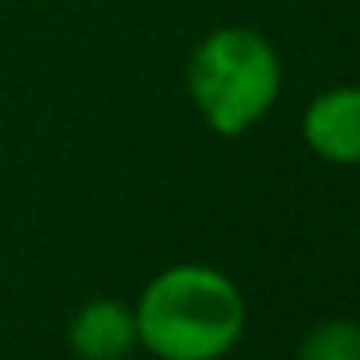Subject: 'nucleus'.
Wrapping results in <instances>:
<instances>
[{"mask_svg": "<svg viewBox=\"0 0 360 360\" xmlns=\"http://www.w3.org/2000/svg\"><path fill=\"white\" fill-rule=\"evenodd\" d=\"M136 341L159 360H221L244 337V298L225 271L174 264L143 287Z\"/></svg>", "mask_w": 360, "mask_h": 360, "instance_id": "obj_1", "label": "nucleus"}, {"mask_svg": "<svg viewBox=\"0 0 360 360\" xmlns=\"http://www.w3.org/2000/svg\"><path fill=\"white\" fill-rule=\"evenodd\" d=\"M186 86L213 132L240 136L264 120L279 97V55L256 27H217L198 43Z\"/></svg>", "mask_w": 360, "mask_h": 360, "instance_id": "obj_2", "label": "nucleus"}, {"mask_svg": "<svg viewBox=\"0 0 360 360\" xmlns=\"http://www.w3.org/2000/svg\"><path fill=\"white\" fill-rule=\"evenodd\" d=\"M302 140L326 163H360V86L318 94L302 112Z\"/></svg>", "mask_w": 360, "mask_h": 360, "instance_id": "obj_3", "label": "nucleus"}, {"mask_svg": "<svg viewBox=\"0 0 360 360\" xmlns=\"http://www.w3.org/2000/svg\"><path fill=\"white\" fill-rule=\"evenodd\" d=\"M74 356L82 360H124L136 341V310L120 298H89L78 306L66 329Z\"/></svg>", "mask_w": 360, "mask_h": 360, "instance_id": "obj_4", "label": "nucleus"}, {"mask_svg": "<svg viewBox=\"0 0 360 360\" xmlns=\"http://www.w3.org/2000/svg\"><path fill=\"white\" fill-rule=\"evenodd\" d=\"M298 360H360V321L326 318L302 337Z\"/></svg>", "mask_w": 360, "mask_h": 360, "instance_id": "obj_5", "label": "nucleus"}]
</instances>
